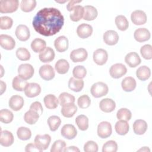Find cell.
<instances>
[{
    "label": "cell",
    "instance_id": "11a10c76",
    "mask_svg": "<svg viewBox=\"0 0 152 152\" xmlns=\"http://www.w3.org/2000/svg\"><path fill=\"white\" fill-rule=\"evenodd\" d=\"M30 109L36 111L40 115H41L43 112V109L42 106V104L39 102H37V101L31 103V104L30 106Z\"/></svg>",
    "mask_w": 152,
    "mask_h": 152
},
{
    "label": "cell",
    "instance_id": "1f68e13d",
    "mask_svg": "<svg viewBox=\"0 0 152 152\" xmlns=\"http://www.w3.org/2000/svg\"><path fill=\"white\" fill-rule=\"evenodd\" d=\"M115 129L118 134L125 135L128 132L129 126L127 121L124 120H119L115 124Z\"/></svg>",
    "mask_w": 152,
    "mask_h": 152
},
{
    "label": "cell",
    "instance_id": "7a4b0ae2",
    "mask_svg": "<svg viewBox=\"0 0 152 152\" xmlns=\"http://www.w3.org/2000/svg\"><path fill=\"white\" fill-rule=\"evenodd\" d=\"M91 95L96 98H99L106 96L109 91V88L106 84L103 82H97L93 84L90 89Z\"/></svg>",
    "mask_w": 152,
    "mask_h": 152
},
{
    "label": "cell",
    "instance_id": "484cf974",
    "mask_svg": "<svg viewBox=\"0 0 152 152\" xmlns=\"http://www.w3.org/2000/svg\"><path fill=\"white\" fill-rule=\"evenodd\" d=\"M133 131L137 135L144 134L148 128L147 122L142 119H137L133 124Z\"/></svg>",
    "mask_w": 152,
    "mask_h": 152
},
{
    "label": "cell",
    "instance_id": "e0dca14e",
    "mask_svg": "<svg viewBox=\"0 0 152 152\" xmlns=\"http://www.w3.org/2000/svg\"><path fill=\"white\" fill-rule=\"evenodd\" d=\"M0 45L3 49L8 50H11L15 48V42L14 39L9 35L1 34Z\"/></svg>",
    "mask_w": 152,
    "mask_h": 152
},
{
    "label": "cell",
    "instance_id": "f35d334b",
    "mask_svg": "<svg viewBox=\"0 0 152 152\" xmlns=\"http://www.w3.org/2000/svg\"><path fill=\"white\" fill-rule=\"evenodd\" d=\"M75 97L66 92H63L60 94L58 97V100L60 105L63 106L68 103H74Z\"/></svg>",
    "mask_w": 152,
    "mask_h": 152
},
{
    "label": "cell",
    "instance_id": "9c48e42d",
    "mask_svg": "<svg viewBox=\"0 0 152 152\" xmlns=\"http://www.w3.org/2000/svg\"><path fill=\"white\" fill-rule=\"evenodd\" d=\"M39 75L46 81L52 80L55 75V73L53 67L50 65H43L39 68Z\"/></svg>",
    "mask_w": 152,
    "mask_h": 152
},
{
    "label": "cell",
    "instance_id": "680465c9",
    "mask_svg": "<svg viewBox=\"0 0 152 152\" xmlns=\"http://www.w3.org/2000/svg\"><path fill=\"white\" fill-rule=\"evenodd\" d=\"M64 151H80V150L75 146H69L68 147H65Z\"/></svg>",
    "mask_w": 152,
    "mask_h": 152
},
{
    "label": "cell",
    "instance_id": "f5cc1de1",
    "mask_svg": "<svg viewBox=\"0 0 152 152\" xmlns=\"http://www.w3.org/2000/svg\"><path fill=\"white\" fill-rule=\"evenodd\" d=\"M66 147V143L62 140H58L55 141L52 145L50 148L51 152H61L64 151Z\"/></svg>",
    "mask_w": 152,
    "mask_h": 152
},
{
    "label": "cell",
    "instance_id": "5b68a950",
    "mask_svg": "<svg viewBox=\"0 0 152 152\" xmlns=\"http://www.w3.org/2000/svg\"><path fill=\"white\" fill-rule=\"evenodd\" d=\"M51 141V137L49 134L37 135L34 138V144L40 151L46 150Z\"/></svg>",
    "mask_w": 152,
    "mask_h": 152
},
{
    "label": "cell",
    "instance_id": "ba28073f",
    "mask_svg": "<svg viewBox=\"0 0 152 152\" xmlns=\"http://www.w3.org/2000/svg\"><path fill=\"white\" fill-rule=\"evenodd\" d=\"M69 56L73 62H81L86 60L88 53L84 48H78L73 50L71 52Z\"/></svg>",
    "mask_w": 152,
    "mask_h": 152
},
{
    "label": "cell",
    "instance_id": "44dd1931",
    "mask_svg": "<svg viewBox=\"0 0 152 152\" xmlns=\"http://www.w3.org/2000/svg\"><path fill=\"white\" fill-rule=\"evenodd\" d=\"M69 46L68 39L64 36H61L57 37L54 41V46L56 50L59 52L66 51Z\"/></svg>",
    "mask_w": 152,
    "mask_h": 152
},
{
    "label": "cell",
    "instance_id": "7dc6e473",
    "mask_svg": "<svg viewBox=\"0 0 152 152\" xmlns=\"http://www.w3.org/2000/svg\"><path fill=\"white\" fill-rule=\"evenodd\" d=\"M72 74L74 77L77 79H83L86 76L87 70L84 66L82 65H77L74 68Z\"/></svg>",
    "mask_w": 152,
    "mask_h": 152
},
{
    "label": "cell",
    "instance_id": "d590c367",
    "mask_svg": "<svg viewBox=\"0 0 152 152\" xmlns=\"http://www.w3.org/2000/svg\"><path fill=\"white\" fill-rule=\"evenodd\" d=\"M72 11L73 12L69 15L70 19L72 21L77 22L79 21L82 18H83L84 13L83 7L80 5H77L73 8Z\"/></svg>",
    "mask_w": 152,
    "mask_h": 152
},
{
    "label": "cell",
    "instance_id": "f546056e",
    "mask_svg": "<svg viewBox=\"0 0 152 152\" xmlns=\"http://www.w3.org/2000/svg\"><path fill=\"white\" fill-rule=\"evenodd\" d=\"M43 102L46 108L49 109H54L56 108L59 104V100L57 97L52 94L46 95L44 99Z\"/></svg>",
    "mask_w": 152,
    "mask_h": 152
},
{
    "label": "cell",
    "instance_id": "8fae6325",
    "mask_svg": "<svg viewBox=\"0 0 152 152\" xmlns=\"http://www.w3.org/2000/svg\"><path fill=\"white\" fill-rule=\"evenodd\" d=\"M131 19L133 24L139 26L144 24L147 22V17L143 11L137 10L131 13Z\"/></svg>",
    "mask_w": 152,
    "mask_h": 152
},
{
    "label": "cell",
    "instance_id": "603a6c76",
    "mask_svg": "<svg viewBox=\"0 0 152 152\" xmlns=\"http://www.w3.org/2000/svg\"><path fill=\"white\" fill-rule=\"evenodd\" d=\"M14 141L12 134L7 130L1 131L0 137V144L1 145L7 147L11 146Z\"/></svg>",
    "mask_w": 152,
    "mask_h": 152
},
{
    "label": "cell",
    "instance_id": "94428289",
    "mask_svg": "<svg viewBox=\"0 0 152 152\" xmlns=\"http://www.w3.org/2000/svg\"><path fill=\"white\" fill-rule=\"evenodd\" d=\"M138 151H150V150L148 147H144L141 148V149L138 150Z\"/></svg>",
    "mask_w": 152,
    "mask_h": 152
},
{
    "label": "cell",
    "instance_id": "b9f144b4",
    "mask_svg": "<svg viewBox=\"0 0 152 152\" xmlns=\"http://www.w3.org/2000/svg\"><path fill=\"white\" fill-rule=\"evenodd\" d=\"M49 129L51 131H56L61 124V119L58 116L52 115L49 117L47 121Z\"/></svg>",
    "mask_w": 152,
    "mask_h": 152
},
{
    "label": "cell",
    "instance_id": "db71d44e",
    "mask_svg": "<svg viewBox=\"0 0 152 152\" xmlns=\"http://www.w3.org/2000/svg\"><path fill=\"white\" fill-rule=\"evenodd\" d=\"M85 152H97L98 151V145L93 141H88L84 145Z\"/></svg>",
    "mask_w": 152,
    "mask_h": 152
},
{
    "label": "cell",
    "instance_id": "4316f807",
    "mask_svg": "<svg viewBox=\"0 0 152 152\" xmlns=\"http://www.w3.org/2000/svg\"><path fill=\"white\" fill-rule=\"evenodd\" d=\"M84 16L83 19L87 21L94 20L98 15L97 9L91 5H86L84 7Z\"/></svg>",
    "mask_w": 152,
    "mask_h": 152
},
{
    "label": "cell",
    "instance_id": "4fadbf2b",
    "mask_svg": "<svg viewBox=\"0 0 152 152\" xmlns=\"http://www.w3.org/2000/svg\"><path fill=\"white\" fill-rule=\"evenodd\" d=\"M93 33V27L91 25L82 23L77 28V34L79 37L84 39L90 37Z\"/></svg>",
    "mask_w": 152,
    "mask_h": 152
},
{
    "label": "cell",
    "instance_id": "6f0895ef",
    "mask_svg": "<svg viewBox=\"0 0 152 152\" xmlns=\"http://www.w3.org/2000/svg\"><path fill=\"white\" fill-rule=\"evenodd\" d=\"M81 1H70L68 4H67L66 5V8H67V10L68 11H72L73 10V8L76 6L77 5V4H79L80 2H81Z\"/></svg>",
    "mask_w": 152,
    "mask_h": 152
},
{
    "label": "cell",
    "instance_id": "8d00e7d4",
    "mask_svg": "<svg viewBox=\"0 0 152 152\" xmlns=\"http://www.w3.org/2000/svg\"><path fill=\"white\" fill-rule=\"evenodd\" d=\"M40 115L36 112V111L30 109L27 112H26L24 116V121L29 124V125H33L37 122L39 118Z\"/></svg>",
    "mask_w": 152,
    "mask_h": 152
},
{
    "label": "cell",
    "instance_id": "9f6ffc18",
    "mask_svg": "<svg viewBox=\"0 0 152 152\" xmlns=\"http://www.w3.org/2000/svg\"><path fill=\"white\" fill-rule=\"evenodd\" d=\"M25 151H26V152H28V151H40V150L36 147L35 144L29 143V144H27V145L26 146Z\"/></svg>",
    "mask_w": 152,
    "mask_h": 152
},
{
    "label": "cell",
    "instance_id": "d4e9b609",
    "mask_svg": "<svg viewBox=\"0 0 152 152\" xmlns=\"http://www.w3.org/2000/svg\"><path fill=\"white\" fill-rule=\"evenodd\" d=\"M137 86L135 80L132 77H126L123 79L121 83V86L124 91L131 92L134 90Z\"/></svg>",
    "mask_w": 152,
    "mask_h": 152
},
{
    "label": "cell",
    "instance_id": "bcb514c9",
    "mask_svg": "<svg viewBox=\"0 0 152 152\" xmlns=\"http://www.w3.org/2000/svg\"><path fill=\"white\" fill-rule=\"evenodd\" d=\"M17 58L23 61H26L30 59V53L29 51L25 48H19L15 52Z\"/></svg>",
    "mask_w": 152,
    "mask_h": 152
},
{
    "label": "cell",
    "instance_id": "f6af8a7d",
    "mask_svg": "<svg viewBox=\"0 0 152 152\" xmlns=\"http://www.w3.org/2000/svg\"><path fill=\"white\" fill-rule=\"evenodd\" d=\"M116 117L118 120L128 121L131 119L132 113L131 111L126 108H121L116 113Z\"/></svg>",
    "mask_w": 152,
    "mask_h": 152
},
{
    "label": "cell",
    "instance_id": "e575fe53",
    "mask_svg": "<svg viewBox=\"0 0 152 152\" xmlns=\"http://www.w3.org/2000/svg\"><path fill=\"white\" fill-rule=\"evenodd\" d=\"M28 84V83L26 80H23V78L20 77L18 75L15 77L13 78L12 82V88L15 90L18 91H24V89Z\"/></svg>",
    "mask_w": 152,
    "mask_h": 152
},
{
    "label": "cell",
    "instance_id": "ac0fdd59",
    "mask_svg": "<svg viewBox=\"0 0 152 152\" xmlns=\"http://www.w3.org/2000/svg\"><path fill=\"white\" fill-rule=\"evenodd\" d=\"M24 100L23 98L19 95H14L11 97L8 102V105L10 107L14 110H20L24 106Z\"/></svg>",
    "mask_w": 152,
    "mask_h": 152
},
{
    "label": "cell",
    "instance_id": "f1b7e54d",
    "mask_svg": "<svg viewBox=\"0 0 152 152\" xmlns=\"http://www.w3.org/2000/svg\"><path fill=\"white\" fill-rule=\"evenodd\" d=\"M77 111V107L74 103H68L63 106L61 112L65 118L72 117Z\"/></svg>",
    "mask_w": 152,
    "mask_h": 152
},
{
    "label": "cell",
    "instance_id": "681fc988",
    "mask_svg": "<svg viewBox=\"0 0 152 152\" xmlns=\"http://www.w3.org/2000/svg\"><path fill=\"white\" fill-rule=\"evenodd\" d=\"M77 104L79 107L81 109L88 108L91 104V100L87 94H83L79 97L77 100Z\"/></svg>",
    "mask_w": 152,
    "mask_h": 152
},
{
    "label": "cell",
    "instance_id": "816d5d0a",
    "mask_svg": "<svg viewBox=\"0 0 152 152\" xmlns=\"http://www.w3.org/2000/svg\"><path fill=\"white\" fill-rule=\"evenodd\" d=\"M141 56L145 59L150 60L152 58V46L150 45H144L140 49Z\"/></svg>",
    "mask_w": 152,
    "mask_h": 152
},
{
    "label": "cell",
    "instance_id": "ab89813d",
    "mask_svg": "<svg viewBox=\"0 0 152 152\" xmlns=\"http://www.w3.org/2000/svg\"><path fill=\"white\" fill-rule=\"evenodd\" d=\"M75 122L81 131H86L88 128V118L86 115H78L76 117Z\"/></svg>",
    "mask_w": 152,
    "mask_h": 152
},
{
    "label": "cell",
    "instance_id": "ffe728a7",
    "mask_svg": "<svg viewBox=\"0 0 152 152\" xmlns=\"http://www.w3.org/2000/svg\"><path fill=\"white\" fill-rule=\"evenodd\" d=\"M125 62L131 68H135L141 64V60L136 52H129L125 57Z\"/></svg>",
    "mask_w": 152,
    "mask_h": 152
},
{
    "label": "cell",
    "instance_id": "9a60e30c",
    "mask_svg": "<svg viewBox=\"0 0 152 152\" xmlns=\"http://www.w3.org/2000/svg\"><path fill=\"white\" fill-rule=\"evenodd\" d=\"M61 134L62 136L68 140H72L76 137L77 134V131L73 125L65 124L61 128Z\"/></svg>",
    "mask_w": 152,
    "mask_h": 152
},
{
    "label": "cell",
    "instance_id": "d6a6232c",
    "mask_svg": "<svg viewBox=\"0 0 152 152\" xmlns=\"http://www.w3.org/2000/svg\"><path fill=\"white\" fill-rule=\"evenodd\" d=\"M137 77L141 81H145L151 76V70L147 66H140L136 71Z\"/></svg>",
    "mask_w": 152,
    "mask_h": 152
},
{
    "label": "cell",
    "instance_id": "836d02e7",
    "mask_svg": "<svg viewBox=\"0 0 152 152\" xmlns=\"http://www.w3.org/2000/svg\"><path fill=\"white\" fill-rule=\"evenodd\" d=\"M55 70L59 74H65L68 72L69 68L68 62L64 59H59L55 65Z\"/></svg>",
    "mask_w": 152,
    "mask_h": 152
},
{
    "label": "cell",
    "instance_id": "8992f818",
    "mask_svg": "<svg viewBox=\"0 0 152 152\" xmlns=\"http://www.w3.org/2000/svg\"><path fill=\"white\" fill-rule=\"evenodd\" d=\"M127 72L126 67L121 63L115 64L111 66L109 69L110 75L115 79L119 78L126 74Z\"/></svg>",
    "mask_w": 152,
    "mask_h": 152
},
{
    "label": "cell",
    "instance_id": "ee69618b",
    "mask_svg": "<svg viewBox=\"0 0 152 152\" xmlns=\"http://www.w3.org/2000/svg\"><path fill=\"white\" fill-rule=\"evenodd\" d=\"M14 115L12 112L7 109L0 110V121L4 124H9L12 121Z\"/></svg>",
    "mask_w": 152,
    "mask_h": 152
},
{
    "label": "cell",
    "instance_id": "5bb4252c",
    "mask_svg": "<svg viewBox=\"0 0 152 152\" xmlns=\"http://www.w3.org/2000/svg\"><path fill=\"white\" fill-rule=\"evenodd\" d=\"M40 92L41 87L39 84L36 83H28L24 89L25 95L30 98L37 96Z\"/></svg>",
    "mask_w": 152,
    "mask_h": 152
},
{
    "label": "cell",
    "instance_id": "7c38bea8",
    "mask_svg": "<svg viewBox=\"0 0 152 152\" xmlns=\"http://www.w3.org/2000/svg\"><path fill=\"white\" fill-rule=\"evenodd\" d=\"M15 34L17 38L20 41L22 42L27 41L30 36V32L29 28L27 26L24 24H20L17 27Z\"/></svg>",
    "mask_w": 152,
    "mask_h": 152
},
{
    "label": "cell",
    "instance_id": "83f0119b",
    "mask_svg": "<svg viewBox=\"0 0 152 152\" xmlns=\"http://www.w3.org/2000/svg\"><path fill=\"white\" fill-rule=\"evenodd\" d=\"M84 84V81L82 79L71 77L68 81V87L74 92H80L83 88Z\"/></svg>",
    "mask_w": 152,
    "mask_h": 152
},
{
    "label": "cell",
    "instance_id": "60d3db41",
    "mask_svg": "<svg viewBox=\"0 0 152 152\" xmlns=\"http://www.w3.org/2000/svg\"><path fill=\"white\" fill-rule=\"evenodd\" d=\"M36 4L35 0H22L20 3V8L24 12H29L35 8Z\"/></svg>",
    "mask_w": 152,
    "mask_h": 152
},
{
    "label": "cell",
    "instance_id": "52a82bcc",
    "mask_svg": "<svg viewBox=\"0 0 152 152\" xmlns=\"http://www.w3.org/2000/svg\"><path fill=\"white\" fill-rule=\"evenodd\" d=\"M112 129L111 124L107 121L100 122L97 126V133L98 136L101 138H106L112 134Z\"/></svg>",
    "mask_w": 152,
    "mask_h": 152
},
{
    "label": "cell",
    "instance_id": "2e32d148",
    "mask_svg": "<svg viewBox=\"0 0 152 152\" xmlns=\"http://www.w3.org/2000/svg\"><path fill=\"white\" fill-rule=\"evenodd\" d=\"M103 41L104 42L109 46H113L116 45L119 40V35L116 31L110 30L106 31L103 34Z\"/></svg>",
    "mask_w": 152,
    "mask_h": 152
},
{
    "label": "cell",
    "instance_id": "6da1fadb",
    "mask_svg": "<svg viewBox=\"0 0 152 152\" xmlns=\"http://www.w3.org/2000/svg\"><path fill=\"white\" fill-rule=\"evenodd\" d=\"M64 17L55 8H44L34 16L32 24L35 31L44 36L55 35L62 28Z\"/></svg>",
    "mask_w": 152,
    "mask_h": 152
},
{
    "label": "cell",
    "instance_id": "3957f363",
    "mask_svg": "<svg viewBox=\"0 0 152 152\" xmlns=\"http://www.w3.org/2000/svg\"><path fill=\"white\" fill-rule=\"evenodd\" d=\"M19 2L18 0H1L0 12L12 13L17 11L18 8Z\"/></svg>",
    "mask_w": 152,
    "mask_h": 152
},
{
    "label": "cell",
    "instance_id": "277c9868",
    "mask_svg": "<svg viewBox=\"0 0 152 152\" xmlns=\"http://www.w3.org/2000/svg\"><path fill=\"white\" fill-rule=\"evenodd\" d=\"M34 72L33 66L29 64H21L18 68V76L25 80L30 79L33 76Z\"/></svg>",
    "mask_w": 152,
    "mask_h": 152
},
{
    "label": "cell",
    "instance_id": "c3c4849f",
    "mask_svg": "<svg viewBox=\"0 0 152 152\" xmlns=\"http://www.w3.org/2000/svg\"><path fill=\"white\" fill-rule=\"evenodd\" d=\"M13 24L12 19L8 16L0 17V28L1 30H8L11 28Z\"/></svg>",
    "mask_w": 152,
    "mask_h": 152
},
{
    "label": "cell",
    "instance_id": "7bdbcfd3",
    "mask_svg": "<svg viewBox=\"0 0 152 152\" xmlns=\"http://www.w3.org/2000/svg\"><path fill=\"white\" fill-rule=\"evenodd\" d=\"M17 135L20 140L26 141L29 140L31 138V132L29 128L21 126L18 128L17 131Z\"/></svg>",
    "mask_w": 152,
    "mask_h": 152
},
{
    "label": "cell",
    "instance_id": "30bf717a",
    "mask_svg": "<svg viewBox=\"0 0 152 152\" xmlns=\"http://www.w3.org/2000/svg\"><path fill=\"white\" fill-rule=\"evenodd\" d=\"M93 58L94 62L98 65H103L106 64L108 59V54L103 49H97L93 52Z\"/></svg>",
    "mask_w": 152,
    "mask_h": 152
},
{
    "label": "cell",
    "instance_id": "d6986e66",
    "mask_svg": "<svg viewBox=\"0 0 152 152\" xmlns=\"http://www.w3.org/2000/svg\"><path fill=\"white\" fill-rule=\"evenodd\" d=\"M150 33L147 28H139L135 30L134 34V39L138 42H144L147 41L150 38Z\"/></svg>",
    "mask_w": 152,
    "mask_h": 152
},
{
    "label": "cell",
    "instance_id": "91938a15",
    "mask_svg": "<svg viewBox=\"0 0 152 152\" xmlns=\"http://www.w3.org/2000/svg\"><path fill=\"white\" fill-rule=\"evenodd\" d=\"M0 83H1V94H2L6 90V84L4 81H2V80L0 81Z\"/></svg>",
    "mask_w": 152,
    "mask_h": 152
},
{
    "label": "cell",
    "instance_id": "4dcf8cb0",
    "mask_svg": "<svg viewBox=\"0 0 152 152\" xmlns=\"http://www.w3.org/2000/svg\"><path fill=\"white\" fill-rule=\"evenodd\" d=\"M46 48V42L40 38L34 39L31 43V48L35 53H40Z\"/></svg>",
    "mask_w": 152,
    "mask_h": 152
},
{
    "label": "cell",
    "instance_id": "7402d4cb",
    "mask_svg": "<svg viewBox=\"0 0 152 152\" xmlns=\"http://www.w3.org/2000/svg\"><path fill=\"white\" fill-rule=\"evenodd\" d=\"M99 107L102 111L105 113H110L115 110L116 103L113 100L109 98H105L100 102Z\"/></svg>",
    "mask_w": 152,
    "mask_h": 152
},
{
    "label": "cell",
    "instance_id": "cb8c5ba5",
    "mask_svg": "<svg viewBox=\"0 0 152 152\" xmlns=\"http://www.w3.org/2000/svg\"><path fill=\"white\" fill-rule=\"evenodd\" d=\"M55 53L52 48L50 47H46V49L39 53V58L40 61L44 63L50 62L55 58Z\"/></svg>",
    "mask_w": 152,
    "mask_h": 152
},
{
    "label": "cell",
    "instance_id": "f907efd6",
    "mask_svg": "<svg viewBox=\"0 0 152 152\" xmlns=\"http://www.w3.org/2000/svg\"><path fill=\"white\" fill-rule=\"evenodd\" d=\"M118 150V144L113 140L106 142L102 147L103 152H116Z\"/></svg>",
    "mask_w": 152,
    "mask_h": 152
},
{
    "label": "cell",
    "instance_id": "74e56055",
    "mask_svg": "<svg viewBox=\"0 0 152 152\" xmlns=\"http://www.w3.org/2000/svg\"><path fill=\"white\" fill-rule=\"evenodd\" d=\"M115 22L117 28L121 31H125L129 27V22L124 15H117L115 18Z\"/></svg>",
    "mask_w": 152,
    "mask_h": 152
}]
</instances>
